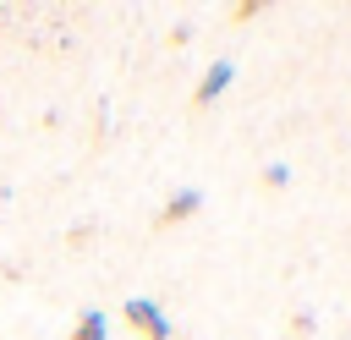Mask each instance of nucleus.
I'll return each instance as SVG.
<instances>
[{"label": "nucleus", "instance_id": "nucleus-2", "mask_svg": "<svg viewBox=\"0 0 351 340\" xmlns=\"http://www.w3.org/2000/svg\"><path fill=\"white\" fill-rule=\"evenodd\" d=\"M230 82H236V66H230V60H214V66L203 71V82L192 88V104H197V110H208V104H214Z\"/></svg>", "mask_w": 351, "mask_h": 340}, {"label": "nucleus", "instance_id": "nucleus-1", "mask_svg": "<svg viewBox=\"0 0 351 340\" xmlns=\"http://www.w3.org/2000/svg\"><path fill=\"white\" fill-rule=\"evenodd\" d=\"M121 318H126V324H132V335H143V340H170V335H176V329H170V318H165V307H159L154 296H126Z\"/></svg>", "mask_w": 351, "mask_h": 340}, {"label": "nucleus", "instance_id": "nucleus-6", "mask_svg": "<svg viewBox=\"0 0 351 340\" xmlns=\"http://www.w3.org/2000/svg\"><path fill=\"white\" fill-rule=\"evenodd\" d=\"M230 16H236V22H247V16H263V5H258V0H241Z\"/></svg>", "mask_w": 351, "mask_h": 340}, {"label": "nucleus", "instance_id": "nucleus-3", "mask_svg": "<svg viewBox=\"0 0 351 340\" xmlns=\"http://www.w3.org/2000/svg\"><path fill=\"white\" fill-rule=\"evenodd\" d=\"M197 208H203V192H197V186L170 192V197H165V208H159V230H165V225H181V219H192Z\"/></svg>", "mask_w": 351, "mask_h": 340}, {"label": "nucleus", "instance_id": "nucleus-5", "mask_svg": "<svg viewBox=\"0 0 351 340\" xmlns=\"http://www.w3.org/2000/svg\"><path fill=\"white\" fill-rule=\"evenodd\" d=\"M263 186H274V192H280V186H291V165H280V159H274V165H263Z\"/></svg>", "mask_w": 351, "mask_h": 340}, {"label": "nucleus", "instance_id": "nucleus-4", "mask_svg": "<svg viewBox=\"0 0 351 340\" xmlns=\"http://www.w3.org/2000/svg\"><path fill=\"white\" fill-rule=\"evenodd\" d=\"M66 340H110V318H104L99 307H88V313L71 324V335H66Z\"/></svg>", "mask_w": 351, "mask_h": 340}]
</instances>
